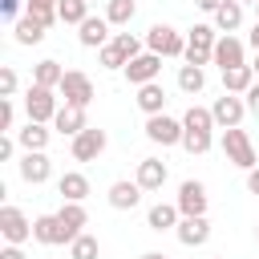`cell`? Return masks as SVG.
Listing matches in <instances>:
<instances>
[{"label":"cell","mask_w":259,"mask_h":259,"mask_svg":"<svg viewBox=\"0 0 259 259\" xmlns=\"http://www.w3.org/2000/svg\"><path fill=\"white\" fill-rule=\"evenodd\" d=\"M202 85H206L202 65H178V89L182 93H202Z\"/></svg>","instance_id":"cell-31"},{"label":"cell","mask_w":259,"mask_h":259,"mask_svg":"<svg viewBox=\"0 0 259 259\" xmlns=\"http://www.w3.org/2000/svg\"><path fill=\"white\" fill-rule=\"evenodd\" d=\"M219 146H223V154H227V162L231 166H239V170H255L259 162H255V142H251V134L247 130H223V138H219Z\"/></svg>","instance_id":"cell-2"},{"label":"cell","mask_w":259,"mask_h":259,"mask_svg":"<svg viewBox=\"0 0 259 259\" xmlns=\"http://www.w3.org/2000/svg\"><path fill=\"white\" fill-rule=\"evenodd\" d=\"M61 0H24V8H57Z\"/></svg>","instance_id":"cell-47"},{"label":"cell","mask_w":259,"mask_h":259,"mask_svg":"<svg viewBox=\"0 0 259 259\" xmlns=\"http://www.w3.org/2000/svg\"><path fill=\"white\" fill-rule=\"evenodd\" d=\"M16 125V105H12V97H0V130L8 134Z\"/></svg>","instance_id":"cell-37"},{"label":"cell","mask_w":259,"mask_h":259,"mask_svg":"<svg viewBox=\"0 0 259 259\" xmlns=\"http://www.w3.org/2000/svg\"><path fill=\"white\" fill-rule=\"evenodd\" d=\"M57 16H61V24H85L89 20V0H61L57 4Z\"/></svg>","instance_id":"cell-30"},{"label":"cell","mask_w":259,"mask_h":259,"mask_svg":"<svg viewBox=\"0 0 259 259\" xmlns=\"http://www.w3.org/2000/svg\"><path fill=\"white\" fill-rule=\"evenodd\" d=\"M113 45L125 53V61H134V57H142L146 49H142V40L134 36V32H113Z\"/></svg>","instance_id":"cell-36"},{"label":"cell","mask_w":259,"mask_h":259,"mask_svg":"<svg viewBox=\"0 0 259 259\" xmlns=\"http://www.w3.org/2000/svg\"><path fill=\"white\" fill-rule=\"evenodd\" d=\"M239 4H259V0H239Z\"/></svg>","instance_id":"cell-50"},{"label":"cell","mask_w":259,"mask_h":259,"mask_svg":"<svg viewBox=\"0 0 259 259\" xmlns=\"http://www.w3.org/2000/svg\"><path fill=\"white\" fill-rule=\"evenodd\" d=\"M210 146H214V138H210V134H194V130H186V134H182V150H186V154H206Z\"/></svg>","instance_id":"cell-35"},{"label":"cell","mask_w":259,"mask_h":259,"mask_svg":"<svg viewBox=\"0 0 259 259\" xmlns=\"http://www.w3.org/2000/svg\"><path fill=\"white\" fill-rule=\"evenodd\" d=\"M239 24H243V4H239V0H223L219 12H214V28H219L223 36H235Z\"/></svg>","instance_id":"cell-24"},{"label":"cell","mask_w":259,"mask_h":259,"mask_svg":"<svg viewBox=\"0 0 259 259\" xmlns=\"http://www.w3.org/2000/svg\"><path fill=\"white\" fill-rule=\"evenodd\" d=\"M134 101H138V109H142L146 117L162 113V109H166V89H162V81H150V85H142Z\"/></svg>","instance_id":"cell-22"},{"label":"cell","mask_w":259,"mask_h":259,"mask_svg":"<svg viewBox=\"0 0 259 259\" xmlns=\"http://www.w3.org/2000/svg\"><path fill=\"white\" fill-rule=\"evenodd\" d=\"M138 259H166L162 251H146V255H138Z\"/></svg>","instance_id":"cell-48"},{"label":"cell","mask_w":259,"mask_h":259,"mask_svg":"<svg viewBox=\"0 0 259 259\" xmlns=\"http://www.w3.org/2000/svg\"><path fill=\"white\" fill-rule=\"evenodd\" d=\"M57 109H61V101H57V89L28 85V93H24V113H28V121H40V125H49V121L57 117Z\"/></svg>","instance_id":"cell-4"},{"label":"cell","mask_w":259,"mask_h":259,"mask_svg":"<svg viewBox=\"0 0 259 259\" xmlns=\"http://www.w3.org/2000/svg\"><path fill=\"white\" fill-rule=\"evenodd\" d=\"M174 202H178L182 219H202V214H206V202H210V198H206V186H202L198 178H186V182L178 186V198H174Z\"/></svg>","instance_id":"cell-8"},{"label":"cell","mask_w":259,"mask_h":259,"mask_svg":"<svg viewBox=\"0 0 259 259\" xmlns=\"http://www.w3.org/2000/svg\"><path fill=\"white\" fill-rule=\"evenodd\" d=\"M57 194H61V202H85L89 198V178L81 170H69V174L57 178Z\"/></svg>","instance_id":"cell-17"},{"label":"cell","mask_w":259,"mask_h":259,"mask_svg":"<svg viewBox=\"0 0 259 259\" xmlns=\"http://www.w3.org/2000/svg\"><path fill=\"white\" fill-rule=\"evenodd\" d=\"M105 36H109V20H105V16H89V20L81 24V32H77V40H81L85 49H105V45H109Z\"/></svg>","instance_id":"cell-21"},{"label":"cell","mask_w":259,"mask_h":259,"mask_svg":"<svg viewBox=\"0 0 259 259\" xmlns=\"http://www.w3.org/2000/svg\"><path fill=\"white\" fill-rule=\"evenodd\" d=\"M251 85H255V69H251V65H239V69H227V73H223V93L247 97Z\"/></svg>","instance_id":"cell-25"},{"label":"cell","mask_w":259,"mask_h":259,"mask_svg":"<svg viewBox=\"0 0 259 259\" xmlns=\"http://www.w3.org/2000/svg\"><path fill=\"white\" fill-rule=\"evenodd\" d=\"M174 235H178L182 247H202V243L210 239V223H206V214H202V219H182V223L174 227Z\"/></svg>","instance_id":"cell-20"},{"label":"cell","mask_w":259,"mask_h":259,"mask_svg":"<svg viewBox=\"0 0 259 259\" xmlns=\"http://www.w3.org/2000/svg\"><path fill=\"white\" fill-rule=\"evenodd\" d=\"M219 4H223V0H194V8H202V12H210V16L219 12Z\"/></svg>","instance_id":"cell-44"},{"label":"cell","mask_w":259,"mask_h":259,"mask_svg":"<svg viewBox=\"0 0 259 259\" xmlns=\"http://www.w3.org/2000/svg\"><path fill=\"white\" fill-rule=\"evenodd\" d=\"M214 45H219V28L214 24H194L186 32V65H210L214 61Z\"/></svg>","instance_id":"cell-3"},{"label":"cell","mask_w":259,"mask_h":259,"mask_svg":"<svg viewBox=\"0 0 259 259\" xmlns=\"http://www.w3.org/2000/svg\"><path fill=\"white\" fill-rule=\"evenodd\" d=\"M166 174H170V170H166V162H162V158H142V162H138L134 182H138L142 190H162V186H166Z\"/></svg>","instance_id":"cell-14"},{"label":"cell","mask_w":259,"mask_h":259,"mask_svg":"<svg viewBox=\"0 0 259 259\" xmlns=\"http://www.w3.org/2000/svg\"><path fill=\"white\" fill-rule=\"evenodd\" d=\"M12 154H16V142H12L8 134H0V162H8Z\"/></svg>","instance_id":"cell-40"},{"label":"cell","mask_w":259,"mask_h":259,"mask_svg":"<svg viewBox=\"0 0 259 259\" xmlns=\"http://www.w3.org/2000/svg\"><path fill=\"white\" fill-rule=\"evenodd\" d=\"M12 93H16V69L4 65L0 69V97H12Z\"/></svg>","instance_id":"cell-38"},{"label":"cell","mask_w":259,"mask_h":259,"mask_svg":"<svg viewBox=\"0 0 259 259\" xmlns=\"http://www.w3.org/2000/svg\"><path fill=\"white\" fill-rule=\"evenodd\" d=\"M243 101H247V109H251V113L259 117V81H255V85L247 89V97H243Z\"/></svg>","instance_id":"cell-41"},{"label":"cell","mask_w":259,"mask_h":259,"mask_svg":"<svg viewBox=\"0 0 259 259\" xmlns=\"http://www.w3.org/2000/svg\"><path fill=\"white\" fill-rule=\"evenodd\" d=\"M61 81H65V69H61L57 61H40V65L32 69V85H45V89H61Z\"/></svg>","instance_id":"cell-29"},{"label":"cell","mask_w":259,"mask_h":259,"mask_svg":"<svg viewBox=\"0 0 259 259\" xmlns=\"http://www.w3.org/2000/svg\"><path fill=\"white\" fill-rule=\"evenodd\" d=\"M0 12H4L8 20H16V12H20V0H0Z\"/></svg>","instance_id":"cell-42"},{"label":"cell","mask_w":259,"mask_h":259,"mask_svg":"<svg viewBox=\"0 0 259 259\" xmlns=\"http://www.w3.org/2000/svg\"><path fill=\"white\" fill-rule=\"evenodd\" d=\"M247 45H251V49H255V53H259V20H255V24H251V32H247Z\"/></svg>","instance_id":"cell-46"},{"label":"cell","mask_w":259,"mask_h":259,"mask_svg":"<svg viewBox=\"0 0 259 259\" xmlns=\"http://www.w3.org/2000/svg\"><path fill=\"white\" fill-rule=\"evenodd\" d=\"M24 12H28V16H32V20H40V24H45V28H53V24H57V20H61V16H57V8H24Z\"/></svg>","instance_id":"cell-39"},{"label":"cell","mask_w":259,"mask_h":259,"mask_svg":"<svg viewBox=\"0 0 259 259\" xmlns=\"http://www.w3.org/2000/svg\"><path fill=\"white\" fill-rule=\"evenodd\" d=\"M12 36H16V45H40V40H45V24L24 12V16L12 24Z\"/></svg>","instance_id":"cell-27"},{"label":"cell","mask_w":259,"mask_h":259,"mask_svg":"<svg viewBox=\"0 0 259 259\" xmlns=\"http://www.w3.org/2000/svg\"><path fill=\"white\" fill-rule=\"evenodd\" d=\"M251 69H255V77H259V53H255V65H251Z\"/></svg>","instance_id":"cell-49"},{"label":"cell","mask_w":259,"mask_h":259,"mask_svg":"<svg viewBox=\"0 0 259 259\" xmlns=\"http://www.w3.org/2000/svg\"><path fill=\"white\" fill-rule=\"evenodd\" d=\"M57 219H61V227H65V235H69V243H73L77 235H85L81 227L89 223V214H85V206H81V202H61Z\"/></svg>","instance_id":"cell-23"},{"label":"cell","mask_w":259,"mask_h":259,"mask_svg":"<svg viewBox=\"0 0 259 259\" xmlns=\"http://www.w3.org/2000/svg\"><path fill=\"white\" fill-rule=\"evenodd\" d=\"M214 259H227V255H214Z\"/></svg>","instance_id":"cell-53"},{"label":"cell","mask_w":259,"mask_h":259,"mask_svg":"<svg viewBox=\"0 0 259 259\" xmlns=\"http://www.w3.org/2000/svg\"><path fill=\"white\" fill-rule=\"evenodd\" d=\"M182 130H194V134H210V130H214V113H210L206 105H190V109L182 113Z\"/></svg>","instance_id":"cell-28"},{"label":"cell","mask_w":259,"mask_h":259,"mask_svg":"<svg viewBox=\"0 0 259 259\" xmlns=\"http://www.w3.org/2000/svg\"><path fill=\"white\" fill-rule=\"evenodd\" d=\"M134 12H138L134 0H109V4H105V20H109V24H130Z\"/></svg>","instance_id":"cell-33"},{"label":"cell","mask_w":259,"mask_h":259,"mask_svg":"<svg viewBox=\"0 0 259 259\" xmlns=\"http://www.w3.org/2000/svg\"><path fill=\"white\" fill-rule=\"evenodd\" d=\"M142 194H146V190H142L138 182H130V178H117V182L109 186V206H113V210H134V206L142 202Z\"/></svg>","instance_id":"cell-18"},{"label":"cell","mask_w":259,"mask_h":259,"mask_svg":"<svg viewBox=\"0 0 259 259\" xmlns=\"http://www.w3.org/2000/svg\"><path fill=\"white\" fill-rule=\"evenodd\" d=\"M178 223H182L178 202H154V206L146 210V227H150V231H158V235H162V231H174Z\"/></svg>","instance_id":"cell-15"},{"label":"cell","mask_w":259,"mask_h":259,"mask_svg":"<svg viewBox=\"0 0 259 259\" xmlns=\"http://www.w3.org/2000/svg\"><path fill=\"white\" fill-rule=\"evenodd\" d=\"M0 235H4V243L20 247L24 239H32V219L20 206H0Z\"/></svg>","instance_id":"cell-7"},{"label":"cell","mask_w":259,"mask_h":259,"mask_svg":"<svg viewBox=\"0 0 259 259\" xmlns=\"http://www.w3.org/2000/svg\"><path fill=\"white\" fill-rule=\"evenodd\" d=\"M255 239H259V227H255Z\"/></svg>","instance_id":"cell-52"},{"label":"cell","mask_w":259,"mask_h":259,"mask_svg":"<svg viewBox=\"0 0 259 259\" xmlns=\"http://www.w3.org/2000/svg\"><path fill=\"white\" fill-rule=\"evenodd\" d=\"M49 138H53V130H49V125H40V121H28L24 130H16V142L24 146V154L45 150V146H49Z\"/></svg>","instance_id":"cell-26"},{"label":"cell","mask_w":259,"mask_h":259,"mask_svg":"<svg viewBox=\"0 0 259 259\" xmlns=\"http://www.w3.org/2000/svg\"><path fill=\"white\" fill-rule=\"evenodd\" d=\"M105 130H97V125H89V130H81L73 142H69V150H73V158L77 162H97L101 154H105Z\"/></svg>","instance_id":"cell-10"},{"label":"cell","mask_w":259,"mask_h":259,"mask_svg":"<svg viewBox=\"0 0 259 259\" xmlns=\"http://www.w3.org/2000/svg\"><path fill=\"white\" fill-rule=\"evenodd\" d=\"M121 73H125V81H130V85H138V89H142V85H150V81H158V77H162V57L146 49V53H142V57H134Z\"/></svg>","instance_id":"cell-9"},{"label":"cell","mask_w":259,"mask_h":259,"mask_svg":"<svg viewBox=\"0 0 259 259\" xmlns=\"http://www.w3.org/2000/svg\"><path fill=\"white\" fill-rule=\"evenodd\" d=\"M32 239H36V243H45V247L69 243V235H65V227H61V219H57V214H36V219H32Z\"/></svg>","instance_id":"cell-16"},{"label":"cell","mask_w":259,"mask_h":259,"mask_svg":"<svg viewBox=\"0 0 259 259\" xmlns=\"http://www.w3.org/2000/svg\"><path fill=\"white\" fill-rule=\"evenodd\" d=\"M182 121L178 117H170V113H154V117H146V138L154 142V146H182Z\"/></svg>","instance_id":"cell-6"},{"label":"cell","mask_w":259,"mask_h":259,"mask_svg":"<svg viewBox=\"0 0 259 259\" xmlns=\"http://www.w3.org/2000/svg\"><path fill=\"white\" fill-rule=\"evenodd\" d=\"M255 12H259V4H255ZM255 20H259V16H255Z\"/></svg>","instance_id":"cell-51"},{"label":"cell","mask_w":259,"mask_h":259,"mask_svg":"<svg viewBox=\"0 0 259 259\" xmlns=\"http://www.w3.org/2000/svg\"><path fill=\"white\" fill-rule=\"evenodd\" d=\"M243 57H247V45H243L239 36H219V45H214V65H219L223 73H227V69L247 65Z\"/></svg>","instance_id":"cell-13"},{"label":"cell","mask_w":259,"mask_h":259,"mask_svg":"<svg viewBox=\"0 0 259 259\" xmlns=\"http://www.w3.org/2000/svg\"><path fill=\"white\" fill-rule=\"evenodd\" d=\"M97 61H101V69H125V65H130V61H125V53H121L113 40H109L105 49H97Z\"/></svg>","instance_id":"cell-34"},{"label":"cell","mask_w":259,"mask_h":259,"mask_svg":"<svg viewBox=\"0 0 259 259\" xmlns=\"http://www.w3.org/2000/svg\"><path fill=\"white\" fill-rule=\"evenodd\" d=\"M53 130H57V134H69V138H77L81 130H89V121H85V109H81V105H61V109H57V117H53Z\"/></svg>","instance_id":"cell-19"},{"label":"cell","mask_w":259,"mask_h":259,"mask_svg":"<svg viewBox=\"0 0 259 259\" xmlns=\"http://www.w3.org/2000/svg\"><path fill=\"white\" fill-rule=\"evenodd\" d=\"M97 255H101L97 235H77V239L69 243V259H97Z\"/></svg>","instance_id":"cell-32"},{"label":"cell","mask_w":259,"mask_h":259,"mask_svg":"<svg viewBox=\"0 0 259 259\" xmlns=\"http://www.w3.org/2000/svg\"><path fill=\"white\" fill-rule=\"evenodd\" d=\"M210 113H214V125L235 130V125L243 121V113H247V101H243V97H235V93H223V97H214Z\"/></svg>","instance_id":"cell-11"},{"label":"cell","mask_w":259,"mask_h":259,"mask_svg":"<svg viewBox=\"0 0 259 259\" xmlns=\"http://www.w3.org/2000/svg\"><path fill=\"white\" fill-rule=\"evenodd\" d=\"M0 259H24V251H20V247H12V243H8V247H0Z\"/></svg>","instance_id":"cell-45"},{"label":"cell","mask_w":259,"mask_h":259,"mask_svg":"<svg viewBox=\"0 0 259 259\" xmlns=\"http://www.w3.org/2000/svg\"><path fill=\"white\" fill-rule=\"evenodd\" d=\"M146 49L150 53H158L162 61H170V57H186V32H178L174 24H150V32H146Z\"/></svg>","instance_id":"cell-1"},{"label":"cell","mask_w":259,"mask_h":259,"mask_svg":"<svg viewBox=\"0 0 259 259\" xmlns=\"http://www.w3.org/2000/svg\"><path fill=\"white\" fill-rule=\"evenodd\" d=\"M247 194H259V166L247 170Z\"/></svg>","instance_id":"cell-43"},{"label":"cell","mask_w":259,"mask_h":259,"mask_svg":"<svg viewBox=\"0 0 259 259\" xmlns=\"http://www.w3.org/2000/svg\"><path fill=\"white\" fill-rule=\"evenodd\" d=\"M16 170H20V178H24L28 186H40V182H49L53 162H49V154H45V150H32V154H24V158L16 162Z\"/></svg>","instance_id":"cell-12"},{"label":"cell","mask_w":259,"mask_h":259,"mask_svg":"<svg viewBox=\"0 0 259 259\" xmlns=\"http://www.w3.org/2000/svg\"><path fill=\"white\" fill-rule=\"evenodd\" d=\"M57 93L65 97V105H81V109H89V101L97 97L93 81H89L81 69H65V81H61V89H57Z\"/></svg>","instance_id":"cell-5"}]
</instances>
